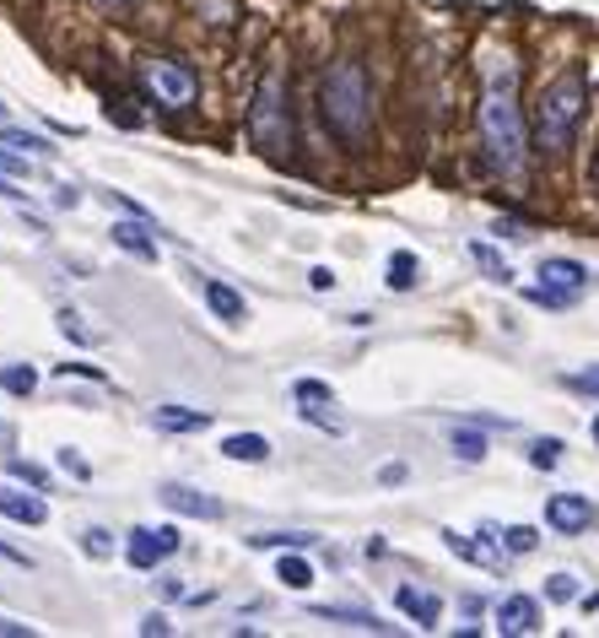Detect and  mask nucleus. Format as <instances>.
Masks as SVG:
<instances>
[{
	"label": "nucleus",
	"mask_w": 599,
	"mask_h": 638,
	"mask_svg": "<svg viewBox=\"0 0 599 638\" xmlns=\"http://www.w3.org/2000/svg\"><path fill=\"white\" fill-rule=\"evenodd\" d=\"M595 173H599V163H595Z\"/></svg>",
	"instance_id": "nucleus-45"
},
{
	"label": "nucleus",
	"mask_w": 599,
	"mask_h": 638,
	"mask_svg": "<svg viewBox=\"0 0 599 638\" xmlns=\"http://www.w3.org/2000/svg\"><path fill=\"white\" fill-rule=\"evenodd\" d=\"M173 553H179V530H173V525H158V530H152V525H141V530H130V541H124L130 568H141V574H146V568H158L162 557H173Z\"/></svg>",
	"instance_id": "nucleus-7"
},
{
	"label": "nucleus",
	"mask_w": 599,
	"mask_h": 638,
	"mask_svg": "<svg viewBox=\"0 0 599 638\" xmlns=\"http://www.w3.org/2000/svg\"><path fill=\"white\" fill-rule=\"evenodd\" d=\"M248 135L265 158H286L292 152V114H286V87H281V71L271 65L260 77V92L248 103Z\"/></svg>",
	"instance_id": "nucleus-4"
},
{
	"label": "nucleus",
	"mask_w": 599,
	"mask_h": 638,
	"mask_svg": "<svg viewBox=\"0 0 599 638\" xmlns=\"http://www.w3.org/2000/svg\"><path fill=\"white\" fill-rule=\"evenodd\" d=\"M0 195H6V201H22V195H28V190H17V184H11V179H0Z\"/></svg>",
	"instance_id": "nucleus-41"
},
{
	"label": "nucleus",
	"mask_w": 599,
	"mask_h": 638,
	"mask_svg": "<svg viewBox=\"0 0 599 638\" xmlns=\"http://www.w3.org/2000/svg\"><path fill=\"white\" fill-rule=\"evenodd\" d=\"M454 455L465 466H476V460H486V438H480L476 427H454Z\"/></svg>",
	"instance_id": "nucleus-20"
},
{
	"label": "nucleus",
	"mask_w": 599,
	"mask_h": 638,
	"mask_svg": "<svg viewBox=\"0 0 599 638\" xmlns=\"http://www.w3.org/2000/svg\"><path fill=\"white\" fill-rule=\"evenodd\" d=\"M470 260H476L480 271H486V276H491V282H508V276H514V271H508V260L497 255V250H491V244H470Z\"/></svg>",
	"instance_id": "nucleus-21"
},
{
	"label": "nucleus",
	"mask_w": 599,
	"mask_h": 638,
	"mask_svg": "<svg viewBox=\"0 0 599 638\" xmlns=\"http://www.w3.org/2000/svg\"><path fill=\"white\" fill-rule=\"evenodd\" d=\"M583 103H589V77L583 71H561L557 82L540 92V103H535V141H540V152H567L572 146Z\"/></svg>",
	"instance_id": "nucleus-3"
},
{
	"label": "nucleus",
	"mask_w": 599,
	"mask_h": 638,
	"mask_svg": "<svg viewBox=\"0 0 599 638\" xmlns=\"http://www.w3.org/2000/svg\"><path fill=\"white\" fill-rule=\"evenodd\" d=\"M141 634H146V638H152V634H167V617H146V622H141Z\"/></svg>",
	"instance_id": "nucleus-38"
},
{
	"label": "nucleus",
	"mask_w": 599,
	"mask_h": 638,
	"mask_svg": "<svg viewBox=\"0 0 599 638\" xmlns=\"http://www.w3.org/2000/svg\"><path fill=\"white\" fill-rule=\"evenodd\" d=\"M141 87H146V98L158 109H190L200 92L195 71L179 65V60H141Z\"/></svg>",
	"instance_id": "nucleus-5"
},
{
	"label": "nucleus",
	"mask_w": 599,
	"mask_h": 638,
	"mask_svg": "<svg viewBox=\"0 0 599 638\" xmlns=\"http://www.w3.org/2000/svg\"><path fill=\"white\" fill-rule=\"evenodd\" d=\"M583 287H589V271H583L578 260L551 255V260H540V287H535L529 298L546 303V308H567V303L578 298Z\"/></svg>",
	"instance_id": "nucleus-6"
},
{
	"label": "nucleus",
	"mask_w": 599,
	"mask_h": 638,
	"mask_svg": "<svg viewBox=\"0 0 599 638\" xmlns=\"http://www.w3.org/2000/svg\"><path fill=\"white\" fill-rule=\"evenodd\" d=\"M319 109L324 125L335 130L346 146H367V135H373V87H367V71L357 60H335L324 71Z\"/></svg>",
	"instance_id": "nucleus-2"
},
{
	"label": "nucleus",
	"mask_w": 599,
	"mask_h": 638,
	"mask_svg": "<svg viewBox=\"0 0 599 638\" xmlns=\"http://www.w3.org/2000/svg\"><path fill=\"white\" fill-rule=\"evenodd\" d=\"M60 331H65V336H77V341H87V331H81V325H77V314H71V308L60 314Z\"/></svg>",
	"instance_id": "nucleus-35"
},
{
	"label": "nucleus",
	"mask_w": 599,
	"mask_h": 638,
	"mask_svg": "<svg viewBox=\"0 0 599 638\" xmlns=\"http://www.w3.org/2000/svg\"><path fill=\"white\" fill-rule=\"evenodd\" d=\"M557 460H561V438H535V444H529V466L551 470Z\"/></svg>",
	"instance_id": "nucleus-23"
},
{
	"label": "nucleus",
	"mask_w": 599,
	"mask_h": 638,
	"mask_svg": "<svg viewBox=\"0 0 599 638\" xmlns=\"http://www.w3.org/2000/svg\"><path fill=\"white\" fill-rule=\"evenodd\" d=\"M395 606L416 622V628H438V617H443V600L433 596V590H416V585H399Z\"/></svg>",
	"instance_id": "nucleus-10"
},
{
	"label": "nucleus",
	"mask_w": 599,
	"mask_h": 638,
	"mask_svg": "<svg viewBox=\"0 0 599 638\" xmlns=\"http://www.w3.org/2000/svg\"><path fill=\"white\" fill-rule=\"evenodd\" d=\"M0 514H6V519H17V525H43V519H49V504L39 498V487H33V493L0 487Z\"/></svg>",
	"instance_id": "nucleus-11"
},
{
	"label": "nucleus",
	"mask_w": 599,
	"mask_h": 638,
	"mask_svg": "<svg viewBox=\"0 0 599 638\" xmlns=\"http://www.w3.org/2000/svg\"><path fill=\"white\" fill-rule=\"evenodd\" d=\"M443 541H448V553H459L465 563H486V557H480V547H470V541H465L459 530H443Z\"/></svg>",
	"instance_id": "nucleus-30"
},
{
	"label": "nucleus",
	"mask_w": 599,
	"mask_h": 638,
	"mask_svg": "<svg viewBox=\"0 0 599 638\" xmlns=\"http://www.w3.org/2000/svg\"><path fill=\"white\" fill-rule=\"evenodd\" d=\"M33 384H39L33 368H11V374H6V389H11V395H33Z\"/></svg>",
	"instance_id": "nucleus-29"
},
{
	"label": "nucleus",
	"mask_w": 599,
	"mask_h": 638,
	"mask_svg": "<svg viewBox=\"0 0 599 638\" xmlns=\"http://www.w3.org/2000/svg\"><path fill=\"white\" fill-rule=\"evenodd\" d=\"M60 374H81V379H103V368H92V363H60Z\"/></svg>",
	"instance_id": "nucleus-34"
},
{
	"label": "nucleus",
	"mask_w": 599,
	"mask_h": 638,
	"mask_svg": "<svg viewBox=\"0 0 599 638\" xmlns=\"http://www.w3.org/2000/svg\"><path fill=\"white\" fill-rule=\"evenodd\" d=\"M497 634L519 638V634H540V600L535 596H508L497 606Z\"/></svg>",
	"instance_id": "nucleus-9"
},
{
	"label": "nucleus",
	"mask_w": 599,
	"mask_h": 638,
	"mask_svg": "<svg viewBox=\"0 0 599 638\" xmlns=\"http://www.w3.org/2000/svg\"><path fill=\"white\" fill-rule=\"evenodd\" d=\"M595 519H599V509L583 493H557V498L546 504V525H551L557 536H583Z\"/></svg>",
	"instance_id": "nucleus-8"
},
{
	"label": "nucleus",
	"mask_w": 599,
	"mask_h": 638,
	"mask_svg": "<svg viewBox=\"0 0 599 638\" xmlns=\"http://www.w3.org/2000/svg\"><path fill=\"white\" fill-rule=\"evenodd\" d=\"M81 547H87V553H92V557H109V553H114V541H109V530H87V536H81Z\"/></svg>",
	"instance_id": "nucleus-31"
},
{
	"label": "nucleus",
	"mask_w": 599,
	"mask_h": 638,
	"mask_svg": "<svg viewBox=\"0 0 599 638\" xmlns=\"http://www.w3.org/2000/svg\"><path fill=\"white\" fill-rule=\"evenodd\" d=\"M6 146H17V152H22V158H28V152H49V141H43V135H28V130H17V125H6Z\"/></svg>",
	"instance_id": "nucleus-24"
},
{
	"label": "nucleus",
	"mask_w": 599,
	"mask_h": 638,
	"mask_svg": "<svg viewBox=\"0 0 599 638\" xmlns=\"http://www.w3.org/2000/svg\"><path fill=\"white\" fill-rule=\"evenodd\" d=\"M205 303H211V314H216V320H227V325H238L243 314H248L238 293H233V287H222V282H205Z\"/></svg>",
	"instance_id": "nucleus-17"
},
{
	"label": "nucleus",
	"mask_w": 599,
	"mask_h": 638,
	"mask_svg": "<svg viewBox=\"0 0 599 638\" xmlns=\"http://www.w3.org/2000/svg\"><path fill=\"white\" fill-rule=\"evenodd\" d=\"M276 579L286 585V590H308V585H314V568H308L303 557H281V563H276Z\"/></svg>",
	"instance_id": "nucleus-19"
},
{
	"label": "nucleus",
	"mask_w": 599,
	"mask_h": 638,
	"mask_svg": "<svg viewBox=\"0 0 599 638\" xmlns=\"http://www.w3.org/2000/svg\"><path fill=\"white\" fill-rule=\"evenodd\" d=\"M314 536H248V547H286V553H297V547H308Z\"/></svg>",
	"instance_id": "nucleus-27"
},
{
	"label": "nucleus",
	"mask_w": 599,
	"mask_h": 638,
	"mask_svg": "<svg viewBox=\"0 0 599 638\" xmlns=\"http://www.w3.org/2000/svg\"><path fill=\"white\" fill-rule=\"evenodd\" d=\"M60 466H65V470H77V476H87V466H81V460L71 455V449H60Z\"/></svg>",
	"instance_id": "nucleus-39"
},
{
	"label": "nucleus",
	"mask_w": 599,
	"mask_h": 638,
	"mask_svg": "<svg viewBox=\"0 0 599 638\" xmlns=\"http://www.w3.org/2000/svg\"><path fill=\"white\" fill-rule=\"evenodd\" d=\"M480 146L497 173L524 169V114H519V65L508 54H491V71L480 87Z\"/></svg>",
	"instance_id": "nucleus-1"
},
{
	"label": "nucleus",
	"mask_w": 599,
	"mask_h": 638,
	"mask_svg": "<svg viewBox=\"0 0 599 638\" xmlns=\"http://www.w3.org/2000/svg\"><path fill=\"white\" fill-rule=\"evenodd\" d=\"M222 455H227V460L260 466V460H271V438H260V433H233V438L222 444Z\"/></svg>",
	"instance_id": "nucleus-16"
},
{
	"label": "nucleus",
	"mask_w": 599,
	"mask_h": 638,
	"mask_svg": "<svg viewBox=\"0 0 599 638\" xmlns=\"http://www.w3.org/2000/svg\"><path fill=\"white\" fill-rule=\"evenodd\" d=\"M595 444H599V417H595Z\"/></svg>",
	"instance_id": "nucleus-42"
},
{
	"label": "nucleus",
	"mask_w": 599,
	"mask_h": 638,
	"mask_svg": "<svg viewBox=\"0 0 599 638\" xmlns=\"http://www.w3.org/2000/svg\"><path fill=\"white\" fill-rule=\"evenodd\" d=\"M0 173H28V158H6L0 152Z\"/></svg>",
	"instance_id": "nucleus-37"
},
{
	"label": "nucleus",
	"mask_w": 599,
	"mask_h": 638,
	"mask_svg": "<svg viewBox=\"0 0 599 638\" xmlns=\"http://www.w3.org/2000/svg\"><path fill=\"white\" fill-rule=\"evenodd\" d=\"M567 389H578V395H599V368H583V374H572Z\"/></svg>",
	"instance_id": "nucleus-32"
},
{
	"label": "nucleus",
	"mask_w": 599,
	"mask_h": 638,
	"mask_svg": "<svg viewBox=\"0 0 599 638\" xmlns=\"http://www.w3.org/2000/svg\"><path fill=\"white\" fill-rule=\"evenodd\" d=\"M319 622H346V628H362V634H389V622H378L373 611H362V606H308Z\"/></svg>",
	"instance_id": "nucleus-13"
},
{
	"label": "nucleus",
	"mask_w": 599,
	"mask_h": 638,
	"mask_svg": "<svg viewBox=\"0 0 599 638\" xmlns=\"http://www.w3.org/2000/svg\"><path fill=\"white\" fill-rule=\"evenodd\" d=\"M158 498L173 514H190V519H222V504H216V498H205V493H190V487H162Z\"/></svg>",
	"instance_id": "nucleus-12"
},
{
	"label": "nucleus",
	"mask_w": 599,
	"mask_h": 638,
	"mask_svg": "<svg viewBox=\"0 0 599 638\" xmlns=\"http://www.w3.org/2000/svg\"><path fill=\"white\" fill-rule=\"evenodd\" d=\"M28 634H33L28 622H0V638H28Z\"/></svg>",
	"instance_id": "nucleus-36"
},
{
	"label": "nucleus",
	"mask_w": 599,
	"mask_h": 638,
	"mask_svg": "<svg viewBox=\"0 0 599 638\" xmlns=\"http://www.w3.org/2000/svg\"><path fill=\"white\" fill-rule=\"evenodd\" d=\"M416 282H422V260L410 255V250L389 255V287H395V293H410Z\"/></svg>",
	"instance_id": "nucleus-18"
},
{
	"label": "nucleus",
	"mask_w": 599,
	"mask_h": 638,
	"mask_svg": "<svg viewBox=\"0 0 599 638\" xmlns=\"http://www.w3.org/2000/svg\"><path fill=\"white\" fill-rule=\"evenodd\" d=\"M114 244L130 250L135 260H158V239H152L146 222H114Z\"/></svg>",
	"instance_id": "nucleus-14"
},
{
	"label": "nucleus",
	"mask_w": 599,
	"mask_h": 638,
	"mask_svg": "<svg viewBox=\"0 0 599 638\" xmlns=\"http://www.w3.org/2000/svg\"><path fill=\"white\" fill-rule=\"evenodd\" d=\"M152 423L167 427V433H200V427H211V412H195V406H158Z\"/></svg>",
	"instance_id": "nucleus-15"
},
{
	"label": "nucleus",
	"mask_w": 599,
	"mask_h": 638,
	"mask_svg": "<svg viewBox=\"0 0 599 638\" xmlns=\"http://www.w3.org/2000/svg\"><path fill=\"white\" fill-rule=\"evenodd\" d=\"M308 282H314V293H329V287H335V271H329V265H314Z\"/></svg>",
	"instance_id": "nucleus-33"
},
{
	"label": "nucleus",
	"mask_w": 599,
	"mask_h": 638,
	"mask_svg": "<svg viewBox=\"0 0 599 638\" xmlns=\"http://www.w3.org/2000/svg\"><path fill=\"white\" fill-rule=\"evenodd\" d=\"M497 541H502L508 553H535V547H540V530H535V525H508V530H497Z\"/></svg>",
	"instance_id": "nucleus-22"
},
{
	"label": "nucleus",
	"mask_w": 599,
	"mask_h": 638,
	"mask_svg": "<svg viewBox=\"0 0 599 638\" xmlns=\"http://www.w3.org/2000/svg\"><path fill=\"white\" fill-rule=\"evenodd\" d=\"M546 600H561V606L578 600V579H572V574H551V579H546Z\"/></svg>",
	"instance_id": "nucleus-25"
},
{
	"label": "nucleus",
	"mask_w": 599,
	"mask_h": 638,
	"mask_svg": "<svg viewBox=\"0 0 599 638\" xmlns=\"http://www.w3.org/2000/svg\"><path fill=\"white\" fill-rule=\"evenodd\" d=\"M292 395H297L303 406H308V401H329V384H324V379H297V384H292Z\"/></svg>",
	"instance_id": "nucleus-28"
},
{
	"label": "nucleus",
	"mask_w": 599,
	"mask_h": 638,
	"mask_svg": "<svg viewBox=\"0 0 599 638\" xmlns=\"http://www.w3.org/2000/svg\"><path fill=\"white\" fill-rule=\"evenodd\" d=\"M0 120H6V109H0Z\"/></svg>",
	"instance_id": "nucleus-44"
},
{
	"label": "nucleus",
	"mask_w": 599,
	"mask_h": 638,
	"mask_svg": "<svg viewBox=\"0 0 599 638\" xmlns=\"http://www.w3.org/2000/svg\"><path fill=\"white\" fill-rule=\"evenodd\" d=\"M378 482H389V487H395V482H405V466H384V470H378Z\"/></svg>",
	"instance_id": "nucleus-40"
},
{
	"label": "nucleus",
	"mask_w": 599,
	"mask_h": 638,
	"mask_svg": "<svg viewBox=\"0 0 599 638\" xmlns=\"http://www.w3.org/2000/svg\"><path fill=\"white\" fill-rule=\"evenodd\" d=\"M103 6H124V0H103Z\"/></svg>",
	"instance_id": "nucleus-43"
},
{
	"label": "nucleus",
	"mask_w": 599,
	"mask_h": 638,
	"mask_svg": "<svg viewBox=\"0 0 599 638\" xmlns=\"http://www.w3.org/2000/svg\"><path fill=\"white\" fill-rule=\"evenodd\" d=\"M11 476H17V482H28V487H39V493H49V476H43L39 466H28V460H11Z\"/></svg>",
	"instance_id": "nucleus-26"
}]
</instances>
